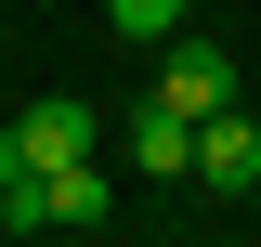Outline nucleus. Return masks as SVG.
Returning <instances> with one entry per match:
<instances>
[{
  "label": "nucleus",
  "mask_w": 261,
  "mask_h": 247,
  "mask_svg": "<svg viewBox=\"0 0 261 247\" xmlns=\"http://www.w3.org/2000/svg\"><path fill=\"white\" fill-rule=\"evenodd\" d=\"M105 26H118L130 52H157V39H183V26H196V0H105Z\"/></svg>",
  "instance_id": "423d86ee"
},
{
  "label": "nucleus",
  "mask_w": 261,
  "mask_h": 247,
  "mask_svg": "<svg viewBox=\"0 0 261 247\" xmlns=\"http://www.w3.org/2000/svg\"><path fill=\"white\" fill-rule=\"evenodd\" d=\"M13 130H27V169H79V156H105V117H92V104H27V117H13Z\"/></svg>",
  "instance_id": "20e7f679"
},
{
  "label": "nucleus",
  "mask_w": 261,
  "mask_h": 247,
  "mask_svg": "<svg viewBox=\"0 0 261 247\" xmlns=\"http://www.w3.org/2000/svg\"><path fill=\"white\" fill-rule=\"evenodd\" d=\"M92 221H118V169H105V156L39 169V234H92Z\"/></svg>",
  "instance_id": "7ed1b4c3"
},
{
  "label": "nucleus",
  "mask_w": 261,
  "mask_h": 247,
  "mask_svg": "<svg viewBox=\"0 0 261 247\" xmlns=\"http://www.w3.org/2000/svg\"><path fill=\"white\" fill-rule=\"evenodd\" d=\"M130 182H196V117L183 104H130Z\"/></svg>",
  "instance_id": "f03ea898"
},
{
  "label": "nucleus",
  "mask_w": 261,
  "mask_h": 247,
  "mask_svg": "<svg viewBox=\"0 0 261 247\" xmlns=\"http://www.w3.org/2000/svg\"><path fill=\"white\" fill-rule=\"evenodd\" d=\"M196 182H209V195H248V182H261V130L235 117V104L196 117Z\"/></svg>",
  "instance_id": "39448f33"
},
{
  "label": "nucleus",
  "mask_w": 261,
  "mask_h": 247,
  "mask_svg": "<svg viewBox=\"0 0 261 247\" xmlns=\"http://www.w3.org/2000/svg\"><path fill=\"white\" fill-rule=\"evenodd\" d=\"M13 182H27V130H0V195H13Z\"/></svg>",
  "instance_id": "0eeeda50"
},
{
  "label": "nucleus",
  "mask_w": 261,
  "mask_h": 247,
  "mask_svg": "<svg viewBox=\"0 0 261 247\" xmlns=\"http://www.w3.org/2000/svg\"><path fill=\"white\" fill-rule=\"evenodd\" d=\"M157 104H183V117H222V104H235V52H222V39H157Z\"/></svg>",
  "instance_id": "f257e3e1"
}]
</instances>
